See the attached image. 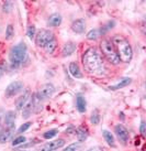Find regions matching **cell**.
Listing matches in <instances>:
<instances>
[{
	"label": "cell",
	"mask_w": 146,
	"mask_h": 151,
	"mask_svg": "<svg viewBox=\"0 0 146 151\" xmlns=\"http://www.w3.org/2000/svg\"><path fill=\"white\" fill-rule=\"evenodd\" d=\"M26 52H28V47L24 42L18 43L11 47V50L9 52V59H10V63L12 67L17 68L24 62L26 58Z\"/></svg>",
	"instance_id": "obj_3"
},
{
	"label": "cell",
	"mask_w": 146,
	"mask_h": 151,
	"mask_svg": "<svg viewBox=\"0 0 146 151\" xmlns=\"http://www.w3.org/2000/svg\"><path fill=\"white\" fill-rule=\"evenodd\" d=\"M21 151H25V150H21Z\"/></svg>",
	"instance_id": "obj_38"
},
{
	"label": "cell",
	"mask_w": 146,
	"mask_h": 151,
	"mask_svg": "<svg viewBox=\"0 0 146 151\" xmlns=\"http://www.w3.org/2000/svg\"><path fill=\"white\" fill-rule=\"evenodd\" d=\"M24 88V85L21 81H13L7 86L6 91H4V96L7 98H11V97L17 96L19 93H21Z\"/></svg>",
	"instance_id": "obj_6"
},
{
	"label": "cell",
	"mask_w": 146,
	"mask_h": 151,
	"mask_svg": "<svg viewBox=\"0 0 146 151\" xmlns=\"http://www.w3.org/2000/svg\"><path fill=\"white\" fill-rule=\"evenodd\" d=\"M32 113H33V103H32V95H31L30 99L22 109V117L24 119H28L32 115Z\"/></svg>",
	"instance_id": "obj_18"
},
{
	"label": "cell",
	"mask_w": 146,
	"mask_h": 151,
	"mask_svg": "<svg viewBox=\"0 0 146 151\" xmlns=\"http://www.w3.org/2000/svg\"><path fill=\"white\" fill-rule=\"evenodd\" d=\"M16 119H17V113L14 110H9L4 115V126L6 129L12 130L16 129Z\"/></svg>",
	"instance_id": "obj_10"
},
{
	"label": "cell",
	"mask_w": 146,
	"mask_h": 151,
	"mask_svg": "<svg viewBox=\"0 0 146 151\" xmlns=\"http://www.w3.org/2000/svg\"><path fill=\"white\" fill-rule=\"evenodd\" d=\"M114 134H117L118 139H119L123 145H125V143L129 141V139H130L129 131H127V129H126L123 125H121V124L115 125V127H114Z\"/></svg>",
	"instance_id": "obj_9"
},
{
	"label": "cell",
	"mask_w": 146,
	"mask_h": 151,
	"mask_svg": "<svg viewBox=\"0 0 146 151\" xmlns=\"http://www.w3.org/2000/svg\"><path fill=\"white\" fill-rule=\"evenodd\" d=\"M81 149V142H74L67 146L63 151H79Z\"/></svg>",
	"instance_id": "obj_28"
},
{
	"label": "cell",
	"mask_w": 146,
	"mask_h": 151,
	"mask_svg": "<svg viewBox=\"0 0 146 151\" xmlns=\"http://www.w3.org/2000/svg\"><path fill=\"white\" fill-rule=\"evenodd\" d=\"M90 122H91L92 125H98L99 122H100V114H99V110H93L91 114V116H90Z\"/></svg>",
	"instance_id": "obj_25"
},
{
	"label": "cell",
	"mask_w": 146,
	"mask_h": 151,
	"mask_svg": "<svg viewBox=\"0 0 146 151\" xmlns=\"http://www.w3.org/2000/svg\"><path fill=\"white\" fill-rule=\"evenodd\" d=\"M12 8V4L10 1H6L4 4V7H2V10L4 12H10V10Z\"/></svg>",
	"instance_id": "obj_34"
},
{
	"label": "cell",
	"mask_w": 146,
	"mask_h": 151,
	"mask_svg": "<svg viewBox=\"0 0 146 151\" xmlns=\"http://www.w3.org/2000/svg\"><path fill=\"white\" fill-rule=\"evenodd\" d=\"M111 42L115 47L119 60L123 63H130L133 59V49L129 41L121 35H114Z\"/></svg>",
	"instance_id": "obj_2"
},
{
	"label": "cell",
	"mask_w": 146,
	"mask_h": 151,
	"mask_svg": "<svg viewBox=\"0 0 146 151\" xmlns=\"http://www.w3.org/2000/svg\"><path fill=\"white\" fill-rule=\"evenodd\" d=\"M63 18L59 13H53L48 17V20H47V24L52 27V28H56V27H59L62 24Z\"/></svg>",
	"instance_id": "obj_16"
},
{
	"label": "cell",
	"mask_w": 146,
	"mask_h": 151,
	"mask_svg": "<svg viewBox=\"0 0 146 151\" xmlns=\"http://www.w3.org/2000/svg\"><path fill=\"white\" fill-rule=\"evenodd\" d=\"M34 39H35V44L36 45L40 46V47H44L47 43H50L51 41L54 40V33L50 30L43 29L38 31Z\"/></svg>",
	"instance_id": "obj_5"
},
{
	"label": "cell",
	"mask_w": 146,
	"mask_h": 151,
	"mask_svg": "<svg viewBox=\"0 0 146 151\" xmlns=\"http://www.w3.org/2000/svg\"><path fill=\"white\" fill-rule=\"evenodd\" d=\"M31 125H32V122H25V124H23L22 126L18 129V132L19 134H23V132H25L26 130L29 129L30 127H31Z\"/></svg>",
	"instance_id": "obj_33"
},
{
	"label": "cell",
	"mask_w": 146,
	"mask_h": 151,
	"mask_svg": "<svg viewBox=\"0 0 146 151\" xmlns=\"http://www.w3.org/2000/svg\"><path fill=\"white\" fill-rule=\"evenodd\" d=\"M26 35L29 37V39H34L35 38V35H36V29H35V25H30L29 28H28V31H26Z\"/></svg>",
	"instance_id": "obj_30"
},
{
	"label": "cell",
	"mask_w": 146,
	"mask_h": 151,
	"mask_svg": "<svg viewBox=\"0 0 146 151\" xmlns=\"http://www.w3.org/2000/svg\"><path fill=\"white\" fill-rule=\"evenodd\" d=\"M57 134H58V130L57 129H50L43 134V138L46 139V140H50V139L54 138Z\"/></svg>",
	"instance_id": "obj_27"
},
{
	"label": "cell",
	"mask_w": 146,
	"mask_h": 151,
	"mask_svg": "<svg viewBox=\"0 0 146 151\" xmlns=\"http://www.w3.org/2000/svg\"><path fill=\"white\" fill-rule=\"evenodd\" d=\"M75 134H76L77 139H78V142H83V141L87 140L88 132H87V130H85L83 128H78V129H76Z\"/></svg>",
	"instance_id": "obj_22"
},
{
	"label": "cell",
	"mask_w": 146,
	"mask_h": 151,
	"mask_svg": "<svg viewBox=\"0 0 146 151\" xmlns=\"http://www.w3.org/2000/svg\"><path fill=\"white\" fill-rule=\"evenodd\" d=\"M32 103H33V113L38 114L43 109V101L36 96V94L32 95Z\"/></svg>",
	"instance_id": "obj_19"
},
{
	"label": "cell",
	"mask_w": 146,
	"mask_h": 151,
	"mask_svg": "<svg viewBox=\"0 0 146 151\" xmlns=\"http://www.w3.org/2000/svg\"><path fill=\"white\" fill-rule=\"evenodd\" d=\"M13 134L12 130H9V129H2L0 131V143H6L8 142L9 140L11 139Z\"/></svg>",
	"instance_id": "obj_21"
},
{
	"label": "cell",
	"mask_w": 146,
	"mask_h": 151,
	"mask_svg": "<svg viewBox=\"0 0 146 151\" xmlns=\"http://www.w3.org/2000/svg\"><path fill=\"white\" fill-rule=\"evenodd\" d=\"M14 35V28L12 24H8L6 28V40H11Z\"/></svg>",
	"instance_id": "obj_29"
},
{
	"label": "cell",
	"mask_w": 146,
	"mask_h": 151,
	"mask_svg": "<svg viewBox=\"0 0 146 151\" xmlns=\"http://www.w3.org/2000/svg\"><path fill=\"white\" fill-rule=\"evenodd\" d=\"M65 146V140L64 139H57V140H53L50 142H46L45 145H42L36 151H55Z\"/></svg>",
	"instance_id": "obj_8"
},
{
	"label": "cell",
	"mask_w": 146,
	"mask_h": 151,
	"mask_svg": "<svg viewBox=\"0 0 146 151\" xmlns=\"http://www.w3.org/2000/svg\"><path fill=\"white\" fill-rule=\"evenodd\" d=\"M76 47H77V45H76L75 42L69 41V42L65 43L62 49L63 58H67V56H71V55L74 54V52L76 51Z\"/></svg>",
	"instance_id": "obj_12"
},
{
	"label": "cell",
	"mask_w": 146,
	"mask_h": 151,
	"mask_svg": "<svg viewBox=\"0 0 146 151\" xmlns=\"http://www.w3.org/2000/svg\"><path fill=\"white\" fill-rule=\"evenodd\" d=\"M44 49H45V52L47 54H52L55 51V49H56V41H55V39L53 41H51L50 43H47V44L44 46Z\"/></svg>",
	"instance_id": "obj_26"
},
{
	"label": "cell",
	"mask_w": 146,
	"mask_h": 151,
	"mask_svg": "<svg viewBox=\"0 0 146 151\" xmlns=\"http://www.w3.org/2000/svg\"><path fill=\"white\" fill-rule=\"evenodd\" d=\"M87 151H99V150H98V148H90V149H88Z\"/></svg>",
	"instance_id": "obj_37"
},
{
	"label": "cell",
	"mask_w": 146,
	"mask_h": 151,
	"mask_svg": "<svg viewBox=\"0 0 146 151\" xmlns=\"http://www.w3.org/2000/svg\"><path fill=\"white\" fill-rule=\"evenodd\" d=\"M100 50L101 53L105 59L108 60L109 63L113 64V65H118L120 63V60L118 56V53L115 51V47L113 46L112 42L110 40L103 39L100 42Z\"/></svg>",
	"instance_id": "obj_4"
},
{
	"label": "cell",
	"mask_w": 146,
	"mask_h": 151,
	"mask_svg": "<svg viewBox=\"0 0 146 151\" xmlns=\"http://www.w3.org/2000/svg\"><path fill=\"white\" fill-rule=\"evenodd\" d=\"M114 25H115V21H113V20L107 22V23H105L103 27H101L100 29H99L100 35H103V34H105L109 31V30H111L112 28H114Z\"/></svg>",
	"instance_id": "obj_23"
},
{
	"label": "cell",
	"mask_w": 146,
	"mask_h": 151,
	"mask_svg": "<svg viewBox=\"0 0 146 151\" xmlns=\"http://www.w3.org/2000/svg\"><path fill=\"white\" fill-rule=\"evenodd\" d=\"M31 95H32L31 92L28 91V89H26L25 92H23V94L20 95L19 98H17V101H16V109H17V110H22L23 107L25 106V104H26L28 101L30 99Z\"/></svg>",
	"instance_id": "obj_11"
},
{
	"label": "cell",
	"mask_w": 146,
	"mask_h": 151,
	"mask_svg": "<svg viewBox=\"0 0 146 151\" xmlns=\"http://www.w3.org/2000/svg\"><path fill=\"white\" fill-rule=\"evenodd\" d=\"M83 65L88 74L95 76H101L107 72L104 60L96 47H89L83 53L81 56Z\"/></svg>",
	"instance_id": "obj_1"
},
{
	"label": "cell",
	"mask_w": 146,
	"mask_h": 151,
	"mask_svg": "<svg viewBox=\"0 0 146 151\" xmlns=\"http://www.w3.org/2000/svg\"><path fill=\"white\" fill-rule=\"evenodd\" d=\"M25 141H26V138H25V137H23V136H19V137H17L16 139H13L12 146L13 147H19L20 145L24 143Z\"/></svg>",
	"instance_id": "obj_31"
},
{
	"label": "cell",
	"mask_w": 146,
	"mask_h": 151,
	"mask_svg": "<svg viewBox=\"0 0 146 151\" xmlns=\"http://www.w3.org/2000/svg\"><path fill=\"white\" fill-rule=\"evenodd\" d=\"M4 71H6V65H4V62H1V63H0V80H1V77L4 76Z\"/></svg>",
	"instance_id": "obj_36"
},
{
	"label": "cell",
	"mask_w": 146,
	"mask_h": 151,
	"mask_svg": "<svg viewBox=\"0 0 146 151\" xmlns=\"http://www.w3.org/2000/svg\"><path fill=\"white\" fill-rule=\"evenodd\" d=\"M54 93H55L54 85L51 84V83H47V84L42 85L41 87L38 88V93H35V94H36V96H38L42 101H44L53 96Z\"/></svg>",
	"instance_id": "obj_7"
},
{
	"label": "cell",
	"mask_w": 146,
	"mask_h": 151,
	"mask_svg": "<svg viewBox=\"0 0 146 151\" xmlns=\"http://www.w3.org/2000/svg\"><path fill=\"white\" fill-rule=\"evenodd\" d=\"M146 125H145V122L144 120H142L141 122V125H140V131H141V134H142L143 137H145L146 134Z\"/></svg>",
	"instance_id": "obj_35"
},
{
	"label": "cell",
	"mask_w": 146,
	"mask_h": 151,
	"mask_svg": "<svg viewBox=\"0 0 146 151\" xmlns=\"http://www.w3.org/2000/svg\"><path fill=\"white\" fill-rule=\"evenodd\" d=\"M98 37H100L99 29H92L87 33V39L89 41H95V40L98 39Z\"/></svg>",
	"instance_id": "obj_24"
},
{
	"label": "cell",
	"mask_w": 146,
	"mask_h": 151,
	"mask_svg": "<svg viewBox=\"0 0 146 151\" xmlns=\"http://www.w3.org/2000/svg\"><path fill=\"white\" fill-rule=\"evenodd\" d=\"M102 136H103L105 142L108 143L110 147L115 148V139H114V136L110 131H108V130H102Z\"/></svg>",
	"instance_id": "obj_20"
},
{
	"label": "cell",
	"mask_w": 146,
	"mask_h": 151,
	"mask_svg": "<svg viewBox=\"0 0 146 151\" xmlns=\"http://www.w3.org/2000/svg\"><path fill=\"white\" fill-rule=\"evenodd\" d=\"M68 71L71 73V75L74 77V78H83V75L81 71H80L78 64L76 62H71L69 63V66H68Z\"/></svg>",
	"instance_id": "obj_15"
},
{
	"label": "cell",
	"mask_w": 146,
	"mask_h": 151,
	"mask_svg": "<svg viewBox=\"0 0 146 151\" xmlns=\"http://www.w3.org/2000/svg\"><path fill=\"white\" fill-rule=\"evenodd\" d=\"M76 107L80 114H83L86 111L87 103H86V98L83 95H77V97H76Z\"/></svg>",
	"instance_id": "obj_17"
},
{
	"label": "cell",
	"mask_w": 146,
	"mask_h": 151,
	"mask_svg": "<svg viewBox=\"0 0 146 151\" xmlns=\"http://www.w3.org/2000/svg\"><path fill=\"white\" fill-rule=\"evenodd\" d=\"M38 139H34L33 141H32V140H31V141H30V143H26V141H25L24 143H22V145H20V146H19V149H24V148H29V147H33V146H35V145H38Z\"/></svg>",
	"instance_id": "obj_32"
},
{
	"label": "cell",
	"mask_w": 146,
	"mask_h": 151,
	"mask_svg": "<svg viewBox=\"0 0 146 151\" xmlns=\"http://www.w3.org/2000/svg\"><path fill=\"white\" fill-rule=\"evenodd\" d=\"M132 83V78L131 77H123L121 80L118 82L117 84L114 85H111V86H109V91H118V89H121L123 87H126L127 85H130Z\"/></svg>",
	"instance_id": "obj_14"
},
{
	"label": "cell",
	"mask_w": 146,
	"mask_h": 151,
	"mask_svg": "<svg viewBox=\"0 0 146 151\" xmlns=\"http://www.w3.org/2000/svg\"><path fill=\"white\" fill-rule=\"evenodd\" d=\"M85 29H86V22L83 19H77L73 22L71 24V30L73 32H75L77 34H81L85 32Z\"/></svg>",
	"instance_id": "obj_13"
}]
</instances>
